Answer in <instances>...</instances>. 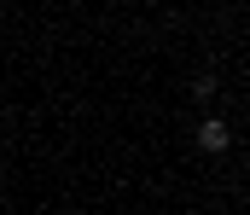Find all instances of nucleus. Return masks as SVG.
<instances>
[{"mask_svg":"<svg viewBox=\"0 0 250 215\" xmlns=\"http://www.w3.org/2000/svg\"><path fill=\"white\" fill-rule=\"evenodd\" d=\"M227 145H233V128H227L221 117L198 122V151H227Z\"/></svg>","mask_w":250,"mask_h":215,"instance_id":"obj_1","label":"nucleus"}]
</instances>
